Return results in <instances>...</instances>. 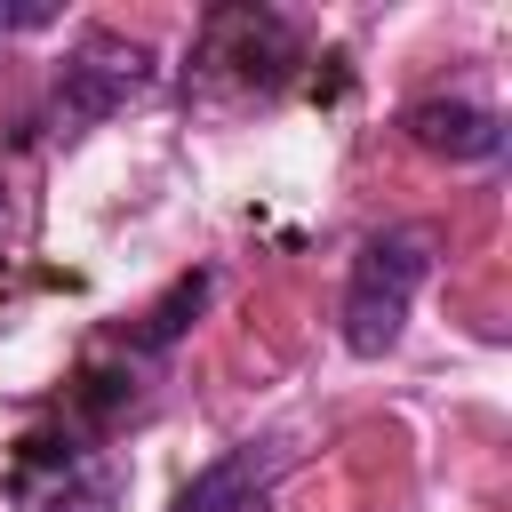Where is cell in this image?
<instances>
[{"label":"cell","mask_w":512,"mask_h":512,"mask_svg":"<svg viewBox=\"0 0 512 512\" xmlns=\"http://www.w3.org/2000/svg\"><path fill=\"white\" fill-rule=\"evenodd\" d=\"M296 64H304V48H296V24L280 8H256V0L208 8L192 64H184V96L192 104H264L288 88Z\"/></svg>","instance_id":"obj_1"},{"label":"cell","mask_w":512,"mask_h":512,"mask_svg":"<svg viewBox=\"0 0 512 512\" xmlns=\"http://www.w3.org/2000/svg\"><path fill=\"white\" fill-rule=\"evenodd\" d=\"M424 272H432V240H424L416 224H392V232L360 240L352 280H344V344H352L360 360H376V352L400 344V320H408Z\"/></svg>","instance_id":"obj_2"},{"label":"cell","mask_w":512,"mask_h":512,"mask_svg":"<svg viewBox=\"0 0 512 512\" xmlns=\"http://www.w3.org/2000/svg\"><path fill=\"white\" fill-rule=\"evenodd\" d=\"M16 512H120V456L88 432H32L8 464Z\"/></svg>","instance_id":"obj_3"},{"label":"cell","mask_w":512,"mask_h":512,"mask_svg":"<svg viewBox=\"0 0 512 512\" xmlns=\"http://www.w3.org/2000/svg\"><path fill=\"white\" fill-rule=\"evenodd\" d=\"M152 80H160V64H152L144 40H128V32H80L72 56H64V72H56V88H48V120L40 128L48 136H80L104 112L136 104Z\"/></svg>","instance_id":"obj_4"},{"label":"cell","mask_w":512,"mask_h":512,"mask_svg":"<svg viewBox=\"0 0 512 512\" xmlns=\"http://www.w3.org/2000/svg\"><path fill=\"white\" fill-rule=\"evenodd\" d=\"M280 464H288L280 440L224 448L208 472H192V488L176 496V512H272V480H280Z\"/></svg>","instance_id":"obj_5"},{"label":"cell","mask_w":512,"mask_h":512,"mask_svg":"<svg viewBox=\"0 0 512 512\" xmlns=\"http://www.w3.org/2000/svg\"><path fill=\"white\" fill-rule=\"evenodd\" d=\"M400 128H408V144H424L440 160H496L504 152V120L488 104H464V96H424L400 112Z\"/></svg>","instance_id":"obj_6"},{"label":"cell","mask_w":512,"mask_h":512,"mask_svg":"<svg viewBox=\"0 0 512 512\" xmlns=\"http://www.w3.org/2000/svg\"><path fill=\"white\" fill-rule=\"evenodd\" d=\"M32 232H40V168H32V144L8 136L0 144V296L24 280Z\"/></svg>","instance_id":"obj_7"},{"label":"cell","mask_w":512,"mask_h":512,"mask_svg":"<svg viewBox=\"0 0 512 512\" xmlns=\"http://www.w3.org/2000/svg\"><path fill=\"white\" fill-rule=\"evenodd\" d=\"M200 304H208V272H184V280H176V288H168V296L144 312V328H128V352H168Z\"/></svg>","instance_id":"obj_8"}]
</instances>
